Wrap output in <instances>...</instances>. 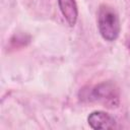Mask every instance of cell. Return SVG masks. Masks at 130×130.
Instances as JSON below:
<instances>
[{"instance_id": "cell-1", "label": "cell", "mask_w": 130, "mask_h": 130, "mask_svg": "<svg viewBox=\"0 0 130 130\" xmlns=\"http://www.w3.org/2000/svg\"><path fill=\"white\" fill-rule=\"evenodd\" d=\"M98 27L102 38L108 42L117 40L120 34V20L116 10L107 5L102 4L98 11Z\"/></svg>"}, {"instance_id": "cell-2", "label": "cell", "mask_w": 130, "mask_h": 130, "mask_svg": "<svg viewBox=\"0 0 130 130\" xmlns=\"http://www.w3.org/2000/svg\"><path fill=\"white\" fill-rule=\"evenodd\" d=\"M90 100L103 103L108 107H115L118 104V92L113 84L102 83L91 90Z\"/></svg>"}, {"instance_id": "cell-3", "label": "cell", "mask_w": 130, "mask_h": 130, "mask_svg": "<svg viewBox=\"0 0 130 130\" xmlns=\"http://www.w3.org/2000/svg\"><path fill=\"white\" fill-rule=\"evenodd\" d=\"M88 125L94 130H108L116 127V120L108 113L94 111L87 117Z\"/></svg>"}, {"instance_id": "cell-4", "label": "cell", "mask_w": 130, "mask_h": 130, "mask_svg": "<svg viewBox=\"0 0 130 130\" xmlns=\"http://www.w3.org/2000/svg\"><path fill=\"white\" fill-rule=\"evenodd\" d=\"M58 5L68 24L70 26L75 25L78 16V9L75 0H58Z\"/></svg>"}]
</instances>
